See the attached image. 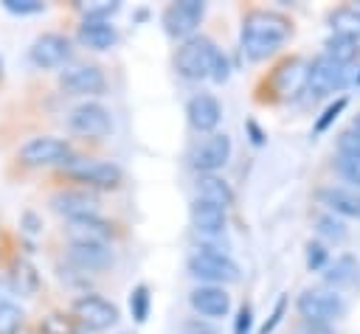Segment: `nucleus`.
Returning <instances> with one entry per match:
<instances>
[{"mask_svg": "<svg viewBox=\"0 0 360 334\" xmlns=\"http://www.w3.org/2000/svg\"><path fill=\"white\" fill-rule=\"evenodd\" d=\"M290 31H292V25H290V20L284 14L267 11V8H256L242 22V34H239L242 53L248 59H253V62L267 59L270 53H276L284 45Z\"/></svg>", "mask_w": 360, "mask_h": 334, "instance_id": "f257e3e1", "label": "nucleus"}, {"mask_svg": "<svg viewBox=\"0 0 360 334\" xmlns=\"http://www.w3.org/2000/svg\"><path fill=\"white\" fill-rule=\"evenodd\" d=\"M217 56H219V48L208 36H188L177 48L174 67H177V73L183 79L200 81V79H208L211 76V67H214Z\"/></svg>", "mask_w": 360, "mask_h": 334, "instance_id": "f03ea898", "label": "nucleus"}, {"mask_svg": "<svg viewBox=\"0 0 360 334\" xmlns=\"http://www.w3.org/2000/svg\"><path fill=\"white\" fill-rule=\"evenodd\" d=\"M188 272L194 278L211 283V286L239 281V264L228 253H219V250H211V247H200L188 258Z\"/></svg>", "mask_w": 360, "mask_h": 334, "instance_id": "7ed1b4c3", "label": "nucleus"}, {"mask_svg": "<svg viewBox=\"0 0 360 334\" xmlns=\"http://www.w3.org/2000/svg\"><path fill=\"white\" fill-rule=\"evenodd\" d=\"M298 314L304 317V323H323L329 326L332 320H340L346 314V300L335 292V289H304L295 300Z\"/></svg>", "mask_w": 360, "mask_h": 334, "instance_id": "20e7f679", "label": "nucleus"}, {"mask_svg": "<svg viewBox=\"0 0 360 334\" xmlns=\"http://www.w3.org/2000/svg\"><path fill=\"white\" fill-rule=\"evenodd\" d=\"M349 84V70L346 65L329 59V56H318L312 59V65L304 70V87L315 95H329V93H340Z\"/></svg>", "mask_w": 360, "mask_h": 334, "instance_id": "39448f33", "label": "nucleus"}, {"mask_svg": "<svg viewBox=\"0 0 360 334\" xmlns=\"http://www.w3.org/2000/svg\"><path fill=\"white\" fill-rule=\"evenodd\" d=\"M65 174L87 182V185H98V188H115L121 182V168L115 163L107 160H90V157H70L65 163Z\"/></svg>", "mask_w": 360, "mask_h": 334, "instance_id": "423d86ee", "label": "nucleus"}, {"mask_svg": "<svg viewBox=\"0 0 360 334\" xmlns=\"http://www.w3.org/2000/svg\"><path fill=\"white\" fill-rule=\"evenodd\" d=\"M68 126H70V132H76L82 138H104L112 129V118H110L107 107H101L96 101H84L70 109Z\"/></svg>", "mask_w": 360, "mask_h": 334, "instance_id": "0eeeda50", "label": "nucleus"}, {"mask_svg": "<svg viewBox=\"0 0 360 334\" xmlns=\"http://www.w3.org/2000/svg\"><path fill=\"white\" fill-rule=\"evenodd\" d=\"M73 317L93 331H104L118 323V306L101 295H82L73 300Z\"/></svg>", "mask_w": 360, "mask_h": 334, "instance_id": "6e6552de", "label": "nucleus"}, {"mask_svg": "<svg viewBox=\"0 0 360 334\" xmlns=\"http://www.w3.org/2000/svg\"><path fill=\"white\" fill-rule=\"evenodd\" d=\"M202 14H205V6L200 0H177V3L166 6V11H163V28L174 39H188L197 31Z\"/></svg>", "mask_w": 360, "mask_h": 334, "instance_id": "1a4fd4ad", "label": "nucleus"}, {"mask_svg": "<svg viewBox=\"0 0 360 334\" xmlns=\"http://www.w3.org/2000/svg\"><path fill=\"white\" fill-rule=\"evenodd\" d=\"M20 160L25 166H51V163H68L70 160V143L62 138H31L22 149H20Z\"/></svg>", "mask_w": 360, "mask_h": 334, "instance_id": "9d476101", "label": "nucleus"}, {"mask_svg": "<svg viewBox=\"0 0 360 334\" xmlns=\"http://www.w3.org/2000/svg\"><path fill=\"white\" fill-rule=\"evenodd\" d=\"M228 157H231V138L225 132H214L191 152V166L200 174H214L228 163Z\"/></svg>", "mask_w": 360, "mask_h": 334, "instance_id": "9b49d317", "label": "nucleus"}, {"mask_svg": "<svg viewBox=\"0 0 360 334\" xmlns=\"http://www.w3.org/2000/svg\"><path fill=\"white\" fill-rule=\"evenodd\" d=\"M59 84L70 95H101L107 87V79L96 65H76L59 76Z\"/></svg>", "mask_w": 360, "mask_h": 334, "instance_id": "f8f14e48", "label": "nucleus"}, {"mask_svg": "<svg viewBox=\"0 0 360 334\" xmlns=\"http://www.w3.org/2000/svg\"><path fill=\"white\" fill-rule=\"evenodd\" d=\"M70 56V42L62 34H39L31 45V62L42 70L59 67Z\"/></svg>", "mask_w": 360, "mask_h": 334, "instance_id": "ddd939ff", "label": "nucleus"}, {"mask_svg": "<svg viewBox=\"0 0 360 334\" xmlns=\"http://www.w3.org/2000/svg\"><path fill=\"white\" fill-rule=\"evenodd\" d=\"M315 199L329 208V213H335L338 219L340 216H352V219H360V191L354 188H343V185H323L315 191Z\"/></svg>", "mask_w": 360, "mask_h": 334, "instance_id": "4468645a", "label": "nucleus"}, {"mask_svg": "<svg viewBox=\"0 0 360 334\" xmlns=\"http://www.w3.org/2000/svg\"><path fill=\"white\" fill-rule=\"evenodd\" d=\"M68 239L70 244H107L112 239V225L96 216L68 219Z\"/></svg>", "mask_w": 360, "mask_h": 334, "instance_id": "2eb2a0df", "label": "nucleus"}, {"mask_svg": "<svg viewBox=\"0 0 360 334\" xmlns=\"http://www.w3.org/2000/svg\"><path fill=\"white\" fill-rule=\"evenodd\" d=\"M188 303H191V309H194L197 314L211 317V320L225 317V314L231 312V295H228L222 286H211V283L197 286V289L188 295Z\"/></svg>", "mask_w": 360, "mask_h": 334, "instance_id": "dca6fc26", "label": "nucleus"}, {"mask_svg": "<svg viewBox=\"0 0 360 334\" xmlns=\"http://www.w3.org/2000/svg\"><path fill=\"white\" fill-rule=\"evenodd\" d=\"M186 115H188V123L197 129V132H214L219 126V118H222V107L214 95L208 93H197L188 107H186Z\"/></svg>", "mask_w": 360, "mask_h": 334, "instance_id": "f3484780", "label": "nucleus"}, {"mask_svg": "<svg viewBox=\"0 0 360 334\" xmlns=\"http://www.w3.org/2000/svg\"><path fill=\"white\" fill-rule=\"evenodd\" d=\"M51 205L56 213L68 216V219H79V216H96L98 211V199L90 191H59L51 196Z\"/></svg>", "mask_w": 360, "mask_h": 334, "instance_id": "a211bd4d", "label": "nucleus"}, {"mask_svg": "<svg viewBox=\"0 0 360 334\" xmlns=\"http://www.w3.org/2000/svg\"><path fill=\"white\" fill-rule=\"evenodd\" d=\"M79 42L93 51H107L118 42V31L110 20H84L79 25Z\"/></svg>", "mask_w": 360, "mask_h": 334, "instance_id": "6ab92c4d", "label": "nucleus"}, {"mask_svg": "<svg viewBox=\"0 0 360 334\" xmlns=\"http://www.w3.org/2000/svg\"><path fill=\"white\" fill-rule=\"evenodd\" d=\"M188 216H191L194 230L197 233H205V236L222 233V227H225V208L211 205L205 199H194L191 208H188Z\"/></svg>", "mask_w": 360, "mask_h": 334, "instance_id": "aec40b11", "label": "nucleus"}, {"mask_svg": "<svg viewBox=\"0 0 360 334\" xmlns=\"http://www.w3.org/2000/svg\"><path fill=\"white\" fill-rule=\"evenodd\" d=\"M68 258H70V264H76V267L84 269V272H87V269H90V272L107 269V267L112 264V253H110L107 244H70Z\"/></svg>", "mask_w": 360, "mask_h": 334, "instance_id": "412c9836", "label": "nucleus"}, {"mask_svg": "<svg viewBox=\"0 0 360 334\" xmlns=\"http://www.w3.org/2000/svg\"><path fill=\"white\" fill-rule=\"evenodd\" d=\"M194 185H197V199H205V202L219 205V208L233 205V188L219 174H200Z\"/></svg>", "mask_w": 360, "mask_h": 334, "instance_id": "4be33fe9", "label": "nucleus"}, {"mask_svg": "<svg viewBox=\"0 0 360 334\" xmlns=\"http://www.w3.org/2000/svg\"><path fill=\"white\" fill-rule=\"evenodd\" d=\"M360 278V261L352 253H340L332 264L323 267V281L329 286H349Z\"/></svg>", "mask_w": 360, "mask_h": 334, "instance_id": "5701e85b", "label": "nucleus"}, {"mask_svg": "<svg viewBox=\"0 0 360 334\" xmlns=\"http://www.w3.org/2000/svg\"><path fill=\"white\" fill-rule=\"evenodd\" d=\"M329 28L332 34L360 39V8L357 6H338L329 11Z\"/></svg>", "mask_w": 360, "mask_h": 334, "instance_id": "b1692460", "label": "nucleus"}, {"mask_svg": "<svg viewBox=\"0 0 360 334\" xmlns=\"http://www.w3.org/2000/svg\"><path fill=\"white\" fill-rule=\"evenodd\" d=\"M8 286H11V292L31 298V295L39 289V275H37V269H34V267H31L25 258H20V261H14V264H11V272H8Z\"/></svg>", "mask_w": 360, "mask_h": 334, "instance_id": "393cba45", "label": "nucleus"}, {"mask_svg": "<svg viewBox=\"0 0 360 334\" xmlns=\"http://www.w3.org/2000/svg\"><path fill=\"white\" fill-rule=\"evenodd\" d=\"M323 48H326L323 56H329V59H335V62H340V65H349V62L357 56V51H360V48H357V39H349V36H340V34L326 36Z\"/></svg>", "mask_w": 360, "mask_h": 334, "instance_id": "a878e982", "label": "nucleus"}, {"mask_svg": "<svg viewBox=\"0 0 360 334\" xmlns=\"http://www.w3.org/2000/svg\"><path fill=\"white\" fill-rule=\"evenodd\" d=\"M315 230H318L326 241H346V236H349L343 219H338L335 213H321V216L315 219Z\"/></svg>", "mask_w": 360, "mask_h": 334, "instance_id": "bb28decb", "label": "nucleus"}, {"mask_svg": "<svg viewBox=\"0 0 360 334\" xmlns=\"http://www.w3.org/2000/svg\"><path fill=\"white\" fill-rule=\"evenodd\" d=\"M129 312H132L135 323H143L149 317V286L146 283H138L129 292Z\"/></svg>", "mask_w": 360, "mask_h": 334, "instance_id": "cd10ccee", "label": "nucleus"}, {"mask_svg": "<svg viewBox=\"0 0 360 334\" xmlns=\"http://www.w3.org/2000/svg\"><path fill=\"white\" fill-rule=\"evenodd\" d=\"M79 8L84 14V20H110L121 8V3L118 0H98V3H82Z\"/></svg>", "mask_w": 360, "mask_h": 334, "instance_id": "c85d7f7f", "label": "nucleus"}, {"mask_svg": "<svg viewBox=\"0 0 360 334\" xmlns=\"http://www.w3.org/2000/svg\"><path fill=\"white\" fill-rule=\"evenodd\" d=\"M22 326V312L14 303H0V334H17Z\"/></svg>", "mask_w": 360, "mask_h": 334, "instance_id": "c756f323", "label": "nucleus"}, {"mask_svg": "<svg viewBox=\"0 0 360 334\" xmlns=\"http://www.w3.org/2000/svg\"><path fill=\"white\" fill-rule=\"evenodd\" d=\"M335 168H338V174H340L346 182L354 185V191H360V160L346 157V154H338V157H335Z\"/></svg>", "mask_w": 360, "mask_h": 334, "instance_id": "7c9ffc66", "label": "nucleus"}, {"mask_svg": "<svg viewBox=\"0 0 360 334\" xmlns=\"http://www.w3.org/2000/svg\"><path fill=\"white\" fill-rule=\"evenodd\" d=\"M346 104H349V101H346V95L335 98V101H332V104H329V107L321 112V118L315 121V132H318V135H321V132H326V129H329V126L338 121V115L346 109Z\"/></svg>", "mask_w": 360, "mask_h": 334, "instance_id": "2f4dec72", "label": "nucleus"}, {"mask_svg": "<svg viewBox=\"0 0 360 334\" xmlns=\"http://www.w3.org/2000/svg\"><path fill=\"white\" fill-rule=\"evenodd\" d=\"M338 154H346V157H354L360 160V135L357 132H340L338 135Z\"/></svg>", "mask_w": 360, "mask_h": 334, "instance_id": "473e14b6", "label": "nucleus"}, {"mask_svg": "<svg viewBox=\"0 0 360 334\" xmlns=\"http://www.w3.org/2000/svg\"><path fill=\"white\" fill-rule=\"evenodd\" d=\"M3 8L11 11V14H39L45 8L42 0H3Z\"/></svg>", "mask_w": 360, "mask_h": 334, "instance_id": "72a5a7b5", "label": "nucleus"}, {"mask_svg": "<svg viewBox=\"0 0 360 334\" xmlns=\"http://www.w3.org/2000/svg\"><path fill=\"white\" fill-rule=\"evenodd\" d=\"M329 261V253L321 241H307V267L309 269H323Z\"/></svg>", "mask_w": 360, "mask_h": 334, "instance_id": "f704fd0d", "label": "nucleus"}, {"mask_svg": "<svg viewBox=\"0 0 360 334\" xmlns=\"http://www.w3.org/2000/svg\"><path fill=\"white\" fill-rule=\"evenodd\" d=\"M39 331H42V334H73L70 320H65L62 314H48V317L39 323Z\"/></svg>", "mask_w": 360, "mask_h": 334, "instance_id": "c9c22d12", "label": "nucleus"}, {"mask_svg": "<svg viewBox=\"0 0 360 334\" xmlns=\"http://www.w3.org/2000/svg\"><path fill=\"white\" fill-rule=\"evenodd\" d=\"M183 334H219L211 323H205L202 317H191L183 323Z\"/></svg>", "mask_w": 360, "mask_h": 334, "instance_id": "e433bc0d", "label": "nucleus"}, {"mask_svg": "<svg viewBox=\"0 0 360 334\" xmlns=\"http://www.w3.org/2000/svg\"><path fill=\"white\" fill-rule=\"evenodd\" d=\"M228 76H231V65H228V56L219 51V56H217V62H214V67H211V76H208V79H214L217 84H222Z\"/></svg>", "mask_w": 360, "mask_h": 334, "instance_id": "4c0bfd02", "label": "nucleus"}, {"mask_svg": "<svg viewBox=\"0 0 360 334\" xmlns=\"http://www.w3.org/2000/svg\"><path fill=\"white\" fill-rule=\"evenodd\" d=\"M284 309H287V295H281V298L276 300V309H273V314H270V320H267V323L262 326V331H259V334H270V331H273V328L278 326V320L284 317Z\"/></svg>", "mask_w": 360, "mask_h": 334, "instance_id": "58836bf2", "label": "nucleus"}, {"mask_svg": "<svg viewBox=\"0 0 360 334\" xmlns=\"http://www.w3.org/2000/svg\"><path fill=\"white\" fill-rule=\"evenodd\" d=\"M250 320H253V314H250V306H242V309H239V314H236V326H233V334H248V331H250Z\"/></svg>", "mask_w": 360, "mask_h": 334, "instance_id": "ea45409f", "label": "nucleus"}, {"mask_svg": "<svg viewBox=\"0 0 360 334\" xmlns=\"http://www.w3.org/2000/svg\"><path fill=\"white\" fill-rule=\"evenodd\" d=\"M295 334H335V328L323 323H304L301 328H295Z\"/></svg>", "mask_w": 360, "mask_h": 334, "instance_id": "a19ab883", "label": "nucleus"}, {"mask_svg": "<svg viewBox=\"0 0 360 334\" xmlns=\"http://www.w3.org/2000/svg\"><path fill=\"white\" fill-rule=\"evenodd\" d=\"M245 126H248V132H250V140H253L256 146H262V143H264V132L259 129V123H256V121H248Z\"/></svg>", "mask_w": 360, "mask_h": 334, "instance_id": "79ce46f5", "label": "nucleus"}, {"mask_svg": "<svg viewBox=\"0 0 360 334\" xmlns=\"http://www.w3.org/2000/svg\"><path fill=\"white\" fill-rule=\"evenodd\" d=\"M352 132H357V135H360V115L352 121Z\"/></svg>", "mask_w": 360, "mask_h": 334, "instance_id": "37998d69", "label": "nucleus"}, {"mask_svg": "<svg viewBox=\"0 0 360 334\" xmlns=\"http://www.w3.org/2000/svg\"><path fill=\"white\" fill-rule=\"evenodd\" d=\"M0 73H3V56H0Z\"/></svg>", "mask_w": 360, "mask_h": 334, "instance_id": "c03bdc74", "label": "nucleus"}, {"mask_svg": "<svg viewBox=\"0 0 360 334\" xmlns=\"http://www.w3.org/2000/svg\"><path fill=\"white\" fill-rule=\"evenodd\" d=\"M354 81H357V84H360V73H357V79H354Z\"/></svg>", "mask_w": 360, "mask_h": 334, "instance_id": "a18cd8bd", "label": "nucleus"}]
</instances>
